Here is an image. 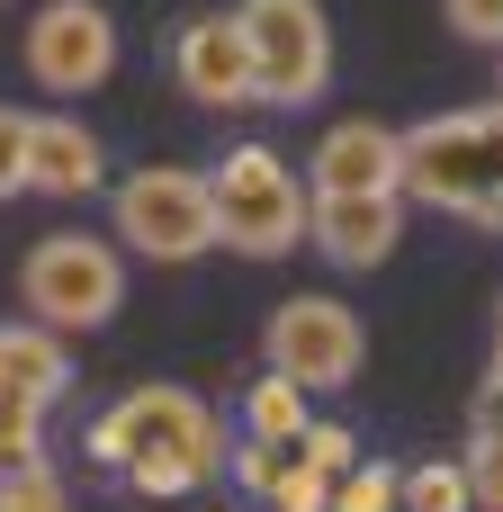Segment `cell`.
I'll return each instance as SVG.
<instances>
[{
    "label": "cell",
    "instance_id": "cell-1",
    "mask_svg": "<svg viewBox=\"0 0 503 512\" xmlns=\"http://www.w3.org/2000/svg\"><path fill=\"white\" fill-rule=\"evenodd\" d=\"M90 468H108L126 495L144 504H180V495H207L234 459H225V432L207 414V396L189 387H126L90 432H81Z\"/></svg>",
    "mask_w": 503,
    "mask_h": 512
},
{
    "label": "cell",
    "instance_id": "cell-2",
    "mask_svg": "<svg viewBox=\"0 0 503 512\" xmlns=\"http://www.w3.org/2000/svg\"><path fill=\"white\" fill-rule=\"evenodd\" d=\"M405 198L503 234V99L405 126Z\"/></svg>",
    "mask_w": 503,
    "mask_h": 512
},
{
    "label": "cell",
    "instance_id": "cell-3",
    "mask_svg": "<svg viewBox=\"0 0 503 512\" xmlns=\"http://www.w3.org/2000/svg\"><path fill=\"white\" fill-rule=\"evenodd\" d=\"M207 189H216V234L225 252L243 261H279L315 234V189L270 153V144H234L207 162Z\"/></svg>",
    "mask_w": 503,
    "mask_h": 512
},
{
    "label": "cell",
    "instance_id": "cell-4",
    "mask_svg": "<svg viewBox=\"0 0 503 512\" xmlns=\"http://www.w3.org/2000/svg\"><path fill=\"white\" fill-rule=\"evenodd\" d=\"M108 216H117V243L135 252V261H153V270H189V261H207L225 234H216V189H207V171H189V162H144V171H126L117 189H108Z\"/></svg>",
    "mask_w": 503,
    "mask_h": 512
},
{
    "label": "cell",
    "instance_id": "cell-5",
    "mask_svg": "<svg viewBox=\"0 0 503 512\" xmlns=\"http://www.w3.org/2000/svg\"><path fill=\"white\" fill-rule=\"evenodd\" d=\"M18 297H27V324H45V333H99L126 306V243L72 234V225L36 234L18 261Z\"/></svg>",
    "mask_w": 503,
    "mask_h": 512
},
{
    "label": "cell",
    "instance_id": "cell-6",
    "mask_svg": "<svg viewBox=\"0 0 503 512\" xmlns=\"http://www.w3.org/2000/svg\"><path fill=\"white\" fill-rule=\"evenodd\" d=\"M261 108H315L333 90V18L324 0H234Z\"/></svg>",
    "mask_w": 503,
    "mask_h": 512
},
{
    "label": "cell",
    "instance_id": "cell-7",
    "mask_svg": "<svg viewBox=\"0 0 503 512\" xmlns=\"http://www.w3.org/2000/svg\"><path fill=\"white\" fill-rule=\"evenodd\" d=\"M261 360L279 378H297L306 396H342L360 378V360H369V333H360V315L342 297H288L261 324Z\"/></svg>",
    "mask_w": 503,
    "mask_h": 512
},
{
    "label": "cell",
    "instance_id": "cell-8",
    "mask_svg": "<svg viewBox=\"0 0 503 512\" xmlns=\"http://www.w3.org/2000/svg\"><path fill=\"white\" fill-rule=\"evenodd\" d=\"M63 387H72L63 333L0 324V468H36L45 459V414L63 405Z\"/></svg>",
    "mask_w": 503,
    "mask_h": 512
},
{
    "label": "cell",
    "instance_id": "cell-9",
    "mask_svg": "<svg viewBox=\"0 0 503 512\" xmlns=\"http://www.w3.org/2000/svg\"><path fill=\"white\" fill-rule=\"evenodd\" d=\"M18 63H27L36 90L81 99V90H99V81L117 72V18H108L99 0H45V9L27 18V36H18Z\"/></svg>",
    "mask_w": 503,
    "mask_h": 512
},
{
    "label": "cell",
    "instance_id": "cell-10",
    "mask_svg": "<svg viewBox=\"0 0 503 512\" xmlns=\"http://www.w3.org/2000/svg\"><path fill=\"white\" fill-rule=\"evenodd\" d=\"M171 81H180V99H198V108H216V117L261 108L243 18H234V9H198V18H180V36H171Z\"/></svg>",
    "mask_w": 503,
    "mask_h": 512
},
{
    "label": "cell",
    "instance_id": "cell-11",
    "mask_svg": "<svg viewBox=\"0 0 503 512\" xmlns=\"http://www.w3.org/2000/svg\"><path fill=\"white\" fill-rule=\"evenodd\" d=\"M306 189L315 198H396L405 189V135L378 117H342L315 135L306 153Z\"/></svg>",
    "mask_w": 503,
    "mask_h": 512
},
{
    "label": "cell",
    "instance_id": "cell-12",
    "mask_svg": "<svg viewBox=\"0 0 503 512\" xmlns=\"http://www.w3.org/2000/svg\"><path fill=\"white\" fill-rule=\"evenodd\" d=\"M27 189H36V198H90V189H117V180H108V144H99L81 117L45 108V117L27 126Z\"/></svg>",
    "mask_w": 503,
    "mask_h": 512
},
{
    "label": "cell",
    "instance_id": "cell-13",
    "mask_svg": "<svg viewBox=\"0 0 503 512\" xmlns=\"http://www.w3.org/2000/svg\"><path fill=\"white\" fill-rule=\"evenodd\" d=\"M405 207H414L405 189H396V198H315V234H306V243H315L333 270H378V261L405 243Z\"/></svg>",
    "mask_w": 503,
    "mask_h": 512
},
{
    "label": "cell",
    "instance_id": "cell-14",
    "mask_svg": "<svg viewBox=\"0 0 503 512\" xmlns=\"http://www.w3.org/2000/svg\"><path fill=\"white\" fill-rule=\"evenodd\" d=\"M306 405H315V396H306L297 378H279V369H261V378H252V396H243V432H252V441H297V432L315 423Z\"/></svg>",
    "mask_w": 503,
    "mask_h": 512
},
{
    "label": "cell",
    "instance_id": "cell-15",
    "mask_svg": "<svg viewBox=\"0 0 503 512\" xmlns=\"http://www.w3.org/2000/svg\"><path fill=\"white\" fill-rule=\"evenodd\" d=\"M405 512H477L468 459H423V468H405Z\"/></svg>",
    "mask_w": 503,
    "mask_h": 512
},
{
    "label": "cell",
    "instance_id": "cell-16",
    "mask_svg": "<svg viewBox=\"0 0 503 512\" xmlns=\"http://www.w3.org/2000/svg\"><path fill=\"white\" fill-rule=\"evenodd\" d=\"M333 512H405V468H387V459L342 468L333 477Z\"/></svg>",
    "mask_w": 503,
    "mask_h": 512
},
{
    "label": "cell",
    "instance_id": "cell-17",
    "mask_svg": "<svg viewBox=\"0 0 503 512\" xmlns=\"http://www.w3.org/2000/svg\"><path fill=\"white\" fill-rule=\"evenodd\" d=\"M0 512H63V477L36 459V468H0Z\"/></svg>",
    "mask_w": 503,
    "mask_h": 512
},
{
    "label": "cell",
    "instance_id": "cell-18",
    "mask_svg": "<svg viewBox=\"0 0 503 512\" xmlns=\"http://www.w3.org/2000/svg\"><path fill=\"white\" fill-rule=\"evenodd\" d=\"M468 486H477L486 512H503V423L495 432H468Z\"/></svg>",
    "mask_w": 503,
    "mask_h": 512
},
{
    "label": "cell",
    "instance_id": "cell-19",
    "mask_svg": "<svg viewBox=\"0 0 503 512\" xmlns=\"http://www.w3.org/2000/svg\"><path fill=\"white\" fill-rule=\"evenodd\" d=\"M27 126H36V117L0 99V198H18V189H27Z\"/></svg>",
    "mask_w": 503,
    "mask_h": 512
},
{
    "label": "cell",
    "instance_id": "cell-20",
    "mask_svg": "<svg viewBox=\"0 0 503 512\" xmlns=\"http://www.w3.org/2000/svg\"><path fill=\"white\" fill-rule=\"evenodd\" d=\"M450 9V27L468 36V45H495L503 54V0H441Z\"/></svg>",
    "mask_w": 503,
    "mask_h": 512
},
{
    "label": "cell",
    "instance_id": "cell-21",
    "mask_svg": "<svg viewBox=\"0 0 503 512\" xmlns=\"http://www.w3.org/2000/svg\"><path fill=\"white\" fill-rule=\"evenodd\" d=\"M270 512H333V477H324V468L306 459V468H297V477H288V486L270 495Z\"/></svg>",
    "mask_w": 503,
    "mask_h": 512
},
{
    "label": "cell",
    "instance_id": "cell-22",
    "mask_svg": "<svg viewBox=\"0 0 503 512\" xmlns=\"http://www.w3.org/2000/svg\"><path fill=\"white\" fill-rule=\"evenodd\" d=\"M306 459H315L324 477H342V468H360V450H351V432H342V423H306Z\"/></svg>",
    "mask_w": 503,
    "mask_h": 512
},
{
    "label": "cell",
    "instance_id": "cell-23",
    "mask_svg": "<svg viewBox=\"0 0 503 512\" xmlns=\"http://www.w3.org/2000/svg\"><path fill=\"white\" fill-rule=\"evenodd\" d=\"M486 378H503V315H495V369H486Z\"/></svg>",
    "mask_w": 503,
    "mask_h": 512
},
{
    "label": "cell",
    "instance_id": "cell-24",
    "mask_svg": "<svg viewBox=\"0 0 503 512\" xmlns=\"http://www.w3.org/2000/svg\"><path fill=\"white\" fill-rule=\"evenodd\" d=\"M495 99H503V90H495Z\"/></svg>",
    "mask_w": 503,
    "mask_h": 512
}]
</instances>
